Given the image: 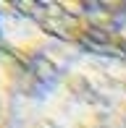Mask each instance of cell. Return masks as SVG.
Returning a JSON list of instances; mask_svg holds the SVG:
<instances>
[{
  "label": "cell",
  "mask_w": 126,
  "mask_h": 128,
  "mask_svg": "<svg viewBox=\"0 0 126 128\" xmlns=\"http://www.w3.org/2000/svg\"><path fill=\"white\" fill-rule=\"evenodd\" d=\"M21 73H24V63H19L0 47V128H11Z\"/></svg>",
  "instance_id": "obj_3"
},
{
  "label": "cell",
  "mask_w": 126,
  "mask_h": 128,
  "mask_svg": "<svg viewBox=\"0 0 126 128\" xmlns=\"http://www.w3.org/2000/svg\"><path fill=\"white\" fill-rule=\"evenodd\" d=\"M118 39H121V47L126 50V5H123V16H121V29H118Z\"/></svg>",
  "instance_id": "obj_4"
},
{
  "label": "cell",
  "mask_w": 126,
  "mask_h": 128,
  "mask_svg": "<svg viewBox=\"0 0 126 128\" xmlns=\"http://www.w3.org/2000/svg\"><path fill=\"white\" fill-rule=\"evenodd\" d=\"M11 128H126V50L63 44L24 66Z\"/></svg>",
  "instance_id": "obj_1"
},
{
  "label": "cell",
  "mask_w": 126,
  "mask_h": 128,
  "mask_svg": "<svg viewBox=\"0 0 126 128\" xmlns=\"http://www.w3.org/2000/svg\"><path fill=\"white\" fill-rule=\"evenodd\" d=\"M126 3H0V47L29 66L63 44L121 47Z\"/></svg>",
  "instance_id": "obj_2"
}]
</instances>
